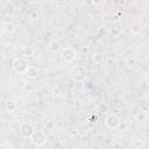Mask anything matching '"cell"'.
<instances>
[{
	"mask_svg": "<svg viewBox=\"0 0 149 149\" xmlns=\"http://www.w3.org/2000/svg\"><path fill=\"white\" fill-rule=\"evenodd\" d=\"M71 77L76 81H83L86 78V69L83 65H76L71 71Z\"/></svg>",
	"mask_w": 149,
	"mask_h": 149,
	"instance_id": "obj_2",
	"label": "cell"
},
{
	"mask_svg": "<svg viewBox=\"0 0 149 149\" xmlns=\"http://www.w3.org/2000/svg\"><path fill=\"white\" fill-rule=\"evenodd\" d=\"M120 118L116 115V114H109L107 118H106V120H105V123H106V126L109 128V129H116L118 128V126H119V123H120Z\"/></svg>",
	"mask_w": 149,
	"mask_h": 149,
	"instance_id": "obj_6",
	"label": "cell"
},
{
	"mask_svg": "<svg viewBox=\"0 0 149 149\" xmlns=\"http://www.w3.org/2000/svg\"><path fill=\"white\" fill-rule=\"evenodd\" d=\"M30 64L28 63V59L24 58V57H19V58H15V61L13 62V70L16 72V73H24L28 69Z\"/></svg>",
	"mask_w": 149,
	"mask_h": 149,
	"instance_id": "obj_1",
	"label": "cell"
},
{
	"mask_svg": "<svg viewBox=\"0 0 149 149\" xmlns=\"http://www.w3.org/2000/svg\"><path fill=\"white\" fill-rule=\"evenodd\" d=\"M126 65H127L128 68H133V66H135V65H136V58L133 57V56L127 57V58H126Z\"/></svg>",
	"mask_w": 149,
	"mask_h": 149,
	"instance_id": "obj_14",
	"label": "cell"
},
{
	"mask_svg": "<svg viewBox=\"0 0 149 149\" xmlns=\"http://www.w3.org/2000/svg\"><path fill=\"white\" fill-rule=\"evenodd\" d=\"M130 31L133 33V34H135V35H137V34H140L142 30H143V28H144V26H143V23L142 22H133L132 24H130Z\"/></svg>",
	"mask_w": 149,
	"mask_h": 149,
	"instance_id": "obj_7",
	"label": "cell"
},
{
	"mask_svg": "<svg viewBox=\"0 0 149 149\" xmlns=\"http://www.w3.org/2000/svg\"><path fill=\"white\" fill-rule=\"evenodd\" d=\"M48 49H49L51 52H56V51H58V50L61 49V44H59L58 41L52 40V41L49 42V44H48Z\"/></svg>",
	"mask_w": 149,
	"mask_h": 149,
	"instance_id": "obj_10",
	"label": "cell"
},
{
	"mask_svg": "<svg viewBox=\"0 0 149 149\" xmlns=\"http://www.w3.org/2000/svg\"><path fill=\"white\" fill-rule=\"evenodd\" d=\"M5 29H6V31L13 33V31L15 30V26H14L13 23H6V26H5Z\"/></svg>",
	"mask_w": 149,
	"mask_h": 149,
	"instance_id": "obj_16",
	"label": "cell"
},
{
	"mask_svg": "<svg viewBox=\"0 0 149 149\" xmlns=\"http://www.w3.org/2000/svg\"><path fill=\"white\" fill-rule=\"evenodd\" d=\"M134 118H135V120H136L137 122H143V121L147 120V114H146L144 112H139V113L135 114Z\"/></svg>",
	"mask_w": 149,
	"mask_h": 149,
	"instance_id": "obj_13",
	"label": "cell"
},
{
	"mask_svg": "<svg viewBox=\"0 0 149 149\" xmlns=\"http://www.w3.org/2000/svg\"><path fill=\"white\" fill-rule=\"evenodd\" d=\"M61 56H62L63 61H65V62H72L77 57V51L73 48H71V47H65L64 49H62Z\"/></svg>",
	"mask_w": 149,
	"mask_h": 149,
	"instance_id": "obj_5",
	"label": "cell"
},
{
	"mask_svg": "<svg viewBox=\"0 0 149 149\" xmlns=\"http://www.w3.org/2000/svg\"><path fill=\"white\" fill-rule=\"evenodd\" d=\"M34 130H35L34 126H33L30 122H27V121L22 122V123L20 125V128H19L20 135H21L22 137H24V139H30V136L33 135Z\"/></svg>",
	"mask_w": 149,
	"mask_h": 149,
	"instance_id": "obj_3",
	"label": "cell"
},
{
	"mask_svg": "<svg viewBox=\"0 0 149 149\" xmlns=\"http://www.w3.org/2000/svg\"><path fill=\"white\" fill-rule=\"evenodd\" d=\"M16 101L15 100H13V99H8V100H6V102H5V109L6 111H8V112H13V111H15L16 109Z\"/></svg>",
	"mask_w": 149,
	"mask_h": 149,
	"instance_id": "obj_9",
	"label": "cell"
},
{
	"mask_svg": "<svg viewBox=\"0 0 149 149\" xmlns=\"http://www.w3.org/2000/svg\"><path fill=\"white\" fill-rule=\"evenodd\" d=\"M98 34H99V35H102V36H107V35H108V30H107V28L101 27V28L98 29Z\"/></svg>",
	"mask_w": 149,
	"mask_h": 149,
	"instance_id": "obj_17",
	"label": "cell"
},
{
	"mask_svg": "<svg viewBox=\"0 0 149 149\" xmlns=\"http://www.w3.org/2000/svg\"><path fill=\"white\" fill-rule=\"evenodd\" d=\"M92 61H93L94 63H97V64H100V63H102V61H104V56H102L100 52H95V54H93V56H92Z\"/></svg>",
	"mask_w": 149,
	"mask_h": 149,
	"instance_id": "obj_12",
	"label": "cell"
},
{
	"mask_svg": "<svg viewBox=\"0 0 149 149\" xmlns=\"http://www.w3.org/2000/svg\"><path fill=\"white\" fill-rule=\"evenodd\" d=\"M118 128H119V129H121V130H126V129H127V125H126L123 121H120V123H119Z\"/></svg>",
	"mask_w": 149,
	"mask_h": 149,
	"instance_id": "obj_19",
	"label": "cell"
},
{
	"mask_svg": "<svg viewBox=\"0 0 149 149\" xmlns=\"http://www.w3.org/2000/svg\"><path fill=\"white\" fill-rule=\"evenodd\" d=\"M24 73L27 74V77H28V78H30V79H35V78L37 77L38 70H37V68H36V66H34V65H29V66H28V69H27V71H26Z\"/></svg>",
	"mask_w": 149,
	"mask_h": 149,
	"instance_id": "obj_8",
	"label": "cell"
},
{
	"mask_svg": "<svg viewBox=\"0 0 149 149\" xmlns=\"http://www.w3.org/2000/svg\"><path fill=\"white\" fill-rule=\"evenodd\" d=\"M22 55L27 58H30V57H34L35 56V49L33 47H24L22 49Z\"/></svg>",
	"mask_w": 149,
	"mask_h": 149,
	"instance_id": "obj_11",
	"label": "cell"
},
{
	"mask_svg": "<svg viewBox=\"0 0 149 149\" xmlns=\"http://www.w3.org/2000/svg\"><path fill=\"white\" fill-rule=\"evenodd\" d=\"M30 141L34 146H42L47 141V135L43 130H34L33 135L30 136Z\"/></svg>",
	"mask_w": 149,
	"mask_h": 149,
	"instance_id": "obj_4",
	"label": "cell"
},
{
	"mask_svg": "<svg viewBox=\"0 0 149 149\" xmlns=\"http://www.w3.org/2000/svg\"><path fill=\"white\" fill-rule=\"evenodd\" d=\"M144 80H146V83H148V73H146V76H144Z\"/></svg>",
	"mask_w": 149,
	"mask_h": 149,
	"instance_id": "obj_23",
	"label": "cell"
},
{
	"mask_svg": "<svg viewBox=\"0 0 149 149\" xmlns=\"http://www.w3.org/2000/svg\"><path fill=\"white\" fill-rule=\"evenodd\" d=\"M54 126H55V125H54V122H49V123H45V128H51V129H52V128H54Z\"/></svg>",
	"mask_w": 149,
	"mask_h": 149,
	"instance_id": "obj_22",
	"label": "cell"
},
{
	"mask_svg": "<svg viewBox=\"0 0 149 149\" xmlns=\"http://www.w3.org/2000/svg\"><path fill=\"white\" fill-rule=\"evenodd\" d=\"M80 52L84 54V55H88V54H90V47H88V45H84V47L80 49Z\"/></svg>",
	"mask_w": 149,
	"mask_h": 149,
	"instance_id": "obj_18",
	"label": "cell"
},
{
	"mask_svg": "<svg viewBox=\"0 0 149 149\" xmlns=\"http://www.w3.org/2000/svg\"><path fill=\"white\" fill-rule=\"evenodd\" d=\"M84 3H85L86 6H93L94 0H84Z\"/></svg>",
	"mask_w": 149,
	"mask_h": 149,
	"instance_id": "obj_21",
	"label": "cell"
},
{
	"mask_svg": "<svg viewBox=\"0 0 149 149\" xmlns=\"http://www.w3.org/2000/svg\"><path fill=\"white\" fill-rule=\"evenodd\" d=\"M132 146H133L134 148H143V147H144V143H143L142 140H135Z\"/></svg>",
	"mask_w": 149,
	"mask_h": 149,
	"instance_id": "obj_15",
	"label": "cell"
},
{
	"mask_svg": "<svg viewBox=\"0 0 149 149\" xmlns=\"http://www.w3.org/2000/svg\"><path fill=\"white\" fill-rule=\"evenodd\" d=\"M52 94H54V95H59V94H61V90H59V87H54V90H52Z\"/></svg>",
	"mask_w": 149,
	"mask_h": 149,
	"instance_id": "obj_20",
	"label": "cell"
}]
</instances>
